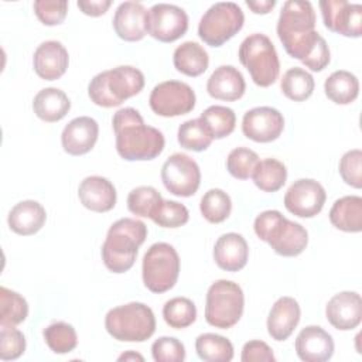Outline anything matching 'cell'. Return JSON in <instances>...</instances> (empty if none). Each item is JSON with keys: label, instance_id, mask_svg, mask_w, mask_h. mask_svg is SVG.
I'll list each match as a JSON object with an SVG mask.
<instances>
[{"label": "cell", "instance_id": "6da1fadb", "mask_svg": "<svg viewBox=\"0 0 362 362\" xmlns=\"http://www.w3.org/2000/svg\"><path fill=\"white\" fill-rule=\"evenodd\" d=\"M277 37L286 52L307 68L320 72L328 66L331 52L327 41L315 31V11L310 1L288 0L283 4Z\"/></svg>", "mask_w": 362, "mask_h": 362}, {"label": "cell", "instance_id": "7a4b0ae2", "mask_svg": "<svg viewBox=\"0 0 362 362\" xmlns=\"http://www.w3.org/2000/svg\"><path fill=\"white\" fill-rule=\"evenodd\" d=\"M116 136V151L126 161H146L158 157L165 144L163 133L147 126L139 110L119 109L112 119Z\"/></svg>", "mask_w": 362, "mask_h": 362}, {"label": "cell", "instance_id": "3957f363", "mask_svg": "<svg viewBox=\"0 0 362 362\" xmlns=\"http://www.w3.org/2000/svg\"><path fill=\"white\" fill-rule=\"evenodd\" d=\"M147 238V226L144 222L133 218H122L116 221L107 230L102 245V260L107 270L113 273H124L130 270L136 262L139 247Z\"/></svg>", "mask_w": 362, "mask_h": 362}, {"label": "cell", "instance_id": "277c9868", "mask_svg": "<svg viewBox=\"0 0 362 362\" xmlns=\"http://www.w3.org/2000/svg\"><path fill=\"white\" fill-rule=\"evenodd\" d=\"M253 229L260 240L266 242L277 255L284 257L301 255L308 245L307 229L287 219L276 209L259 214L255 219Z\"/></svg>", "mask_w": 362, "mask_h": 362}, {"label": "cell", "instance_id": "5b68a950", "mask_svg": "<svg viewBox=\"0 0 362 362\" xmlns=\"http://www.w3.org/2000/svg\"><path fill=\"white\" fill-rule=\"evenodd\" d=\"M105 328L117 341L143 342L154 334L156 317L148 305L133 301L109 310Z\"/></svg>", "mask_w": 362, "mask_h": 362}, {"label": "cell", "instance_id": "8992f818", "mask_svg": "<svg viewBox=\"0 0 362 362\" xmlns=\"http://www.w3.org/2000/svg\"><path fill=\"white\" fill-rule=\"evenodd\" d=\"M238 57L257 86L267 88L277 81L280 61L272 40L266 34L247 35L239 47Z\"/></svg>", "mask_w": 362, "mask_h": 362}, {"label": "cell", "instance_id": "52a82bcc", "mask_svg": "<svg viewBox=\"0 0 362 362\" xmlns=\"http://www.w3.org/2000/svg\"><path fill=\"white\" fill-rule=\"evenodd\" d=\"M245 296L240 286L230 280H216L206 291L205 320L209 325L228 329L243 314Z\"/></svg>", "mask_w": 362, "mask_h": 362}, {"label": "cell", "instance_id": "ba28073f", "mask_svg": "<svg viewBox=\"0 0 362 362\" xmlns=\"http://www.w3.org/2000/svg\"><path fill=\"white\" fill-rule=\"evenodd\" d=\"M180 274V256L177 250L165 242L151 245L143 257L141 277L144 286L151 293H165L171 290Z\"/></svg>", "mask_w": 362, "mask_h": 362}, {"label": "cell", "instance_id": "9c48e42d", "mask_svg": "<svg viewBox=\"0 0 362 362\" xmlns=\"http://www.w3.org/2000/svg\"><path fill=\"white\" fill-rule=\"evenodd\" d=\"M243 23L245 14L236 3L219 1L202 14L198 24V35L205 44L221 47L242 30Z\"/></svg>", "mask_w": 362, "mask_h": 362}, {"label": "cell", "instance_id": "30bf717a", "mask_svg": "<svg viewBox=\"0 0 362 362\" xmlns=\"http://www.w3.org/2000/svg\"><path fill=\"white\" fill-rule=\"evenodd\" d=\"M195 92L181 81H164L156 85L150 93L151 110L163 117H175L189 113L195 107Z\"/></svg>", "mask_w": 362, "mask_h": 362}, {"label": "cell", "instance_id": "8fae6325", "mask_svg": "<svg viewBox=\"0 0 362 362\" xmlns=\"http://www.w3.org/2000/svg\"><path fill=\"white\" fill-rule=\"evenodd\" d=\"M161 181L177 197L194 195L201 184V170L194 158L184 153L171 154L161 167Z\"/></svg>", "mask_w": 362, "mask_h": 362}, {"label": "cell", "instance_id": "7c38bea8", "mask_svg": "<svg viewBox=\"0 0 362 362\" xmlns=\"http://www.w3.org/2000/svg\"><path fill=\"white\" fill-rule=\"evenodd\" d=\"M188 30V16L184 8L157 3L147 13V34L161 42H173L181 38Z\"/></svg>", "mask_w": 362, "mask_h": 362}, {"label": "cell", "instance_id": "4fadbf2b", "mask_svg": "<svg viewBox=\"0 0 362 362\" xmlns=\"http://www.w3.org/2000/svg\"><path fill=\"white\" fill-rule=\"evenodd\" d=\"M324 25L337 34L351 38L362 35V6L345 0H321Z\"/></svg>", "mask_w": 362, "mask_h": 362}, {"label": "cell", "instance_id": "5bb4252c", "mask_svg": "<svg viewBox=\"0 0 362 362\" xmlns=\"http://www.w3.org/2000/svg\"><path fill=\"white\" fill-rule=\"evenodd\" d=\"M327 199L324 187L313 178L294 181L284 195L286 209L298 218H313L321 212Z\"/></svg>", "mask_w": 362, "mask_h": 362}, {"label": "cell", "instance_id": "9a60e30c", "mask_svg": "<svg viewBox=\"0 0 362 362\" xmlns=\"http://www.w3.org/2000/svg\"><path fill=\"white\" fill-rule=\"evenodd\" d=\"M284 129L283 115L272 106H257L247 110L242 119L243 134L256 143H270L280 137Z\"/></svg>", "mask_w": 362, "mask_h": 362}, {"label": "cell", "instance_id": "2e32d148", "mask_svg": "<svg viewBox=\"0 0 362 362\" xmlns=\"http://www.w3.org/2000/svg\"><path fill=\"white\" fill-rule=\"evenodd\" d=\"M328 322L339 331L356 328L362 320V298L355 291H341L331 297L325 307Z\"/></svg>", "mask_w": 362, "mask_h": 362}, {"label": "cell", "instance_id": "e0dca14e", "mask_svg": "<svg viewBox=\"0 0 362 362\" xmlns=\"http://www.w3.org/2000/svg\"><path fill=\"white\" fill-rule=\"evenodd\" d=\"M99 124L93 117L79 116L72 119L62 130L61 144L65 153L82 156L89 153L98 141Z\"/></svg>", "mask_w": 362, "mask_h": 362}, {"label": "cell", "instance_id": "ac0fdd59", "mask_svg": "<svg viewBox=\"0 0 362 362\" xmlns=\"http://www.w3.org/2000/svg\"><path fill=\"white\" fill-rule=\"evenodd\" d=\"M296 354L304 362H325L334 355L332 337L318 325L303 328L296 338Z\"/></svg>", "mask_w": 362, "mask_h": 362}, {"label": "cell", "instance_id": "d6986e66", "mask_svg": "<svg viewBox=\"0 0 362 362\" xmlns=\"http://www.w3.org/2000/svg\"><path fill=\"white\" fill-rule=\"evenodd\" d=\"M146 7L137 1H123L113 16V28L119 38L124 41H140L147 34Z\"/></svg>", "mask_w": 362, "mask_h": 362}, {"label": "cell", "instance_id": "ffe728a7", "mask_svg": "<svg viewBox=\"0 0 362 362\" xmlns=\"http://www.w3.org/2000/svg\"><path fill=\"white\" fill-rule=\"evenodd\" d=\"M35 74L45 81L59 79L68 69L69 55L66 48L55 40L41 42L33 57Z\"/></svg>", "mask_w": 362, "mask_h": 362}, {"label": "cell", "instance_id": "44dd1931", "mask_svg": "<svg viewBox=\"0 0 362 362\" xmlns=\"http://www.w3.org/2000/svg\"><path fill=\"white\" fill-rule=\"evenodd\" d=\"M81 204L93 212H107L116 205V188L105 177L90 175L81 181L78 188Z\"/></svg>", "mask_w": 362, "mask_h": 362}, {"label": "cell", "instance_id": "7402d4cb", "mask_svg": "<svg viewBox=\"0 0 362 362\" xmlns=\"http://www.w3.org/2000/svg\"><path fill=\"white\" fill-rule=\"evenodd\" d=\"M212 255L219 269L225 272H239L247 263L249 246L242 235L229 232L218 238Z\"/></svg>", "mask_w": 362, "mask_h": 362}, {"label": "cell", "instance_id": "603a6c76", "mask_svg": "<svg viewBox=\"0 0 362 362\" xmlns=\"http://www.w3.org/2000/svg\"><path fill=\"white\" fill-rule=\"evenodd\" d=\"M301 310L293 297H280L267 317V332L274 341H286L300 322Z\"/></svg>", "mask_w": 362, "mask_h": 362}, {"label": "cell", "instance_id": "cb8c5ba5", "mask_svg": "<svg viewBox=\"0 0 362 362\" xmlns=\"http://www.w3.org/2000/svg\"><path fill=\"white\" fill-rule=\"evenodd\" d=\"M246 82L243 75L233 65L218 66L206 82V92L218 100L233 102L243 96Z\"/></svg>", "mask_w": 362, "mask_h": 362}, {"label": "cell", "instance_id": "d4e9b609", "mask_svg": "<svg viewBox=\"0 0 362 362\" xmlns=\"http://www.w3.org/2000/svg\"><path fill=\"white\" fill-rule=\"evenodd\" d=\"M47 221V212L45 208L34 201V199H25L18 204H16L7 216L8 228L23 236H30L37 233Z\"/></svg>", "mask_w": 362, "mask_h": 362}, {"label": "cell", "instance_id": "484cf974", "mask_svg": "<svg viewBox=\"0 0 362 362\" xmlns=\"http://www.w3.org/2000/svg\"><path fill=\"white\" fill-rule=\"evenodd\" d=\"M107 88L113 99L122 105L126 99L137 95L144 88V75L130 65L107 69Z\"/></svg>", "mask_w": 362, "mask_h": 362}, {"label": "cell", "instance_id": "4316f807", "mask_svg": "<svg viewBox=\"0 0 362 362\" xmlns=\"http://www.w3.org/2000/svg\"><path fill=\"white\" fill-rule=\"evenodd\" d=\"M69 109V98L58 88H44L34 96L33 100L34 113L47 123H54L64 119Z\"/></svg>", "mask_w": 362, "mask_h": 362}, {"label": "cell", "instance_id": "83f0119b", "mask_svg": "<svg viewBox=\"0 0 362 362\" xmlns=\"http://www.w3.org/2000/svg\"><path fill=\"white\" fill-rule=\"evenodd\" d=\"M331 223L344 232L362 230V198L359 195H346L334 202L329 209Z\"/></svg>", "mask_w": 362, "mask_h": 362}, {"label": "cell", "instance_id": "f1b7e54d", "mask_svg": "<svg viewBox=\"0 0 362 362\" xmlns=\"http://www.w3.org/2000/svg\"><path fill=\"white\" fill-rule=\"evenodd\" d=\"M173 64L175 69L187 76L202 75L209 65L208 52L195 41H185L174 49Z\"/></svg>", "mask_w": 362, "mask_h": 362}, {"label": "cell", "instance_id": "f546056e", "mask_svg": "<svg viewBox=\"0 0 362 362\" xmlns=\"http://www.w3.org/2000/svg\"><path fill=\"white\" fill-rule=\"evenodd\" d=\"M324 92L331 102L337 105H349L359 95V81L352 72L339 69L325 79Z\"/></svg>", "mask_w": 362, "mask_h": 362}, {"label": "cell", "instance_id": "4dcf8cb0", "mask_svg": "<svg viewBox=\"0 0 362 362\" xmlns=\"http://www.w3.org/2000/svg\"><path fill=\"white\" fill-rule=\"evenodd\" d=\"M195 351L205 362H229L233 359L232 342L218 334H201L195 339Z\"/></svg>", "mask_w": 362, "mask_h": 362}, {"label": "cell", "instance_id": "1f68e13d", "mask_svg": "<svg viewBox=\"0 0 362 362\" xmlns=\"http://www.w3.org/2000/svg\"><path fill=\"white\" fill-rule=\"evenodd\" d=\"M252 178L259 189L264 192H276L286 184L287 168L276 158H264L257 163Z\"/></svg>", "mask_w": 362, "mask_h": 362}, {"label": "cell", "instance_id": "d6a6232c", "mask_svg": "<svg viewBox=\"0 0 362 362\" xmlns=\"http://www.w3.org/2000/svg\"><path fill=\"white\" fill-rule=\"evenodd\" d=\"M314 78L303 68L294 66L283 74L280 81V89L283 95L294 102H303L308 99L314 92Z\"/></svg>", "mask_w": 362, "mask_h": 362}, {"label": "cell", "instance_id": "836d02e7", "mask_svg": "<svg viewBox=\"0 0 362 362\" xmlns=\"http://www.w3.org/2000/svg\"><path fill=\"white\" fill-rule=\"evenodd\" d=\"M27 315V300L7 287H0V327H16L25 321Z\"/></svg>", "mask_w": 362, "mask_h": 362}, {"label": "cell", "instance_id": "e575fe53", "mask_svg": "<svg viewBox=\"0 0 362 362\" xmlns=\"http://www.w3.org/2000/svg\"><path fill=\"white\" fill-rule=\"evenodd\" d=\"M177 139L182 148L192 150L197 153L206 150L214 140L209 129L206 127L201 117L191 119L180 124Z\"/></svg>", "mask_w": 362, "mask_h": 362}, {"label": "cell", "instance_id": "d590c367", "mask_svg": "<svg viewBox=\"0 0 362 362\" xmlns=\"http://www.w3.org/2000/svg\"><path fill=\"white\" fill-rule=\"evenodd\" d=\"M199 209L208 222L221 223L229 218L232 211V201L223 189L211 188L201 198Z\"/></svg>", "mask_w": 362, "mask_h": 362}, {"label": "cell", "instance_id": "8d00e7d4", "mask_svg": "<svg viewBox=\"0 0 362 362\" xmlns=\"http://www.w3.org/2000/svg\"><path fill=\"white\" fill-rule=\"evenodd\" d=\"M199 117L206 124L214 139L228 137L235 130L236 115L230 107L214 105L206 107Z\"/></svg>", "mask_w": 362, "mask_h": 362}, {"label": "cell", "instance_id": "74e56055", "mask_svg": "<svg viewBox=\"0 0 362 362\" xmlns=\"http://www.w3.org/2000/svg\"><path fill=\"white\" fill-rule=\"evenodd\" d=\"M163 318L171 328H187L197 320V307L187 297H174L164 304Z\"/></svg>", "mask_w": 362, "mask_h": 362}, {"label": "cell", "instance_id": "f35d334b", "mask_svg": "<svg viewBox=\"0 0 362 362\" xmlns=\"http://www.w3.org/2000/svg\"><path fill=\"white\" fill-rule=\"evenodd\" d=\"M44 339L48 348L58 355L72 352L78 345V335L75 328L64 321L49 324L44 329Z\"/></svg>", "mask_w": 362, "mask_h": 362}, {"label": "cell", "instance_id": "ab89813d", "mask_svg": "<svg viewBox=\"0 0 362 362\" xmlns=\"http://www.w3.org/2000/svg\"><path fill=\"white\" fill-rule=\"evenodd\" d=\"M163 197L160 192L150 185H140L133 188L127 195V208L136 216L151 218Z\"/></svg>", "mask_w": 362, "mask_h": 362}, {"label": "cell", "instance_id": "60d3db41", "mask_svg": "<svg viewBox=\"0 0 362 362\" xmlns=\"http://www.w3.org/2000/svg\"><path fill=\"white\" fill-rule=\"evenodd\" d=\"M259 161V156L253 150L247 147H236L228 154L226 168L232 177L238 180H247L252 177Z\"/></svg>", "mask_w": 362, "mask_h": 362}, {"label": "cell", "instance_id": "b9f144b4", "mask_svg": "<svg viewBox=\"0 0 362 362\" xmlns=\"http://www.w3.org/2000/svg\"><path fill=\"white\" fill-rule=\"evenodd\" d=\"M150 219L161 228H180L188 222L189 212L177 201L163 199Z\"/></svg>", "mask_w": 362, "mask_h": 362}, {"label": "cell", "instance_id": "7bdbcfd3", "mask_svg": "<svg viewBox=\"0 0 362 362\" xmlns=\"http://www.w3.org/2000/svg\"><path fill=\"white\" fill-rule=\"evenodd\" d=\"M25 351V337L16 327H1L0 329V359L14 361Z\"/></svg>", "mask_w": 362, "mask_h": 362}, {"label": "cell", "instance_id": "ee69618b", "mask_svg": "<svg viewBox=\"0 0 362 362\" xmlns=\"http://www.w3.org/2000/svg\"><path fill=\"white\" fill-rule=\"evenodd\" d=\"M151 355L156 362H182L185 346L174 337H160L151 345Z\"/></svg>", "mask_w": 362, "mask_h": 362}, {"label": "cell", "instance_id": "f6af8a7d", "mask_svg": "<svg viewBox=\"0 0 362 362\" xmlns=\"http://www.w3.org/2000/svg\"><path fill=\"white\" fill-rule=\"evenodd\" d=\"M33 7L38 20L45 25L61 24L68 13L66 0H37Z\"/></svg>", "mask_w": 362, "mask_h": 362}, {"label": "cell", "instance_id": "bcb514c9", "mask_svg": "<svg viewBox=\"0 0 362 362\" xmlns=\"http://www.w3.org/2000/svg\"><path fill=\"white\" fill-rule=\"evenodd\" d=\"M339 174L345 184L352 188L362 187V151L354 148L346 151L339 160Z\"/></svg>", "mask_w": 362, "mask_h": 362}, {"label": "cell", "instance_id": "7dc6e473", "mask_svg": "<svg viewBox=\"0 0 362 362\" xmlns=\"http://www.w3.org/2000/svg\"><path fill=\"white\" fill-rule=\"evenodd\" d=\"M88 95L90 98V100L102 107H113V106H119V103L113 99V96L109 92L107 88V72L102 71L99 74H96L89 85H88Z\"/></svg>", "mask_w": 362, "mask_h": 362}, {"label": "cell", "instance_id": "c3c4849f", "mask_svg": "<svg viewBox=\"0 0 362 362\" xmlns=\"http://www.w3.org/2000/svg\"><path fill=\"white\" fill-rule=\"evenodd\" d=\"M242 362H274V354L272 348L259 339L249 341L242 348Z\"/></svg>", "mask_w": 362, "mask_h": 362}, {"label": "cell", "instance_id": "681fc988", "mask_svg": "<svg viewBox=\"0 0 362 362\" xmlns=\"http://www.w3.org/2000/svg\"><path fill=\"white\" fill-rule=\"evenodd\" d=\"M79 10L90 17H99L107 11L112 6L110 0H79L78 3Z\"/></svg>", "mask_w": 362, "mask_h": 362}, {"label": "cell", "instance_id": "f907efd6", "mask_svg": "<svg viewBox=\"0 0 362 362\" xmlns=\"http://www.w3.org/2000/svg\"><path fill=\"white\" fill-rule=\"evenodd\" d=\"M246 6L256 14H267L276 6L274 0H257V1H246Z\"/></svg>", "mask_w": 362, "mask_h": 362}, {"label": "cell", "instance_id": "816d5d0a", "mask_svg": "<svg viewBox=\"0 0 362 362\" xmlns=\"http://www.w3.org/2000/svg\"><path fill=\"white\" fill-rule=\"evenodd\" d=\"M119 361H130V359H133V361H144V358L140 355V354H136V352H133V351H127V352H124V354H122L119 358H117Z\"/></svg>", "mask_w": 362, "mask_h": 362}]
</instances>
